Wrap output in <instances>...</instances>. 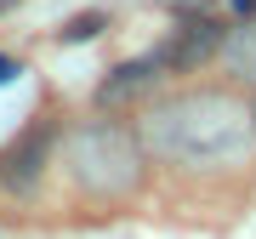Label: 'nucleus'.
Here are the masks:
<instances>
[{
	"instance_id": "nucleus-1",
	"label": "nucleus",
	"mask_w": 256,
	"mask_h": 239,
	"mask_svg": "<svg viewBox=\"0 0 256 239\" xmlns=\"http://www.w3.org/2000/svg\"><path fill=\"white\" fill-rule=\"evenodd\" d=\"M142 148L182 171H228L256 154V102L222 86L176 92L148 108Z\"/></svg>"
},
{
	"instance_id": "nucleus-2",
	"label": "nucleus",
	"mask_w": 256,
	"mask_h": 239,
	"mask_svg": "<svg viewBox=\"0 0 256 239\" xmlns=\"http://www.w3.org/2000/svg\"><path fill=\"white\" fill-rule=\"evenodd\" d=\"M57 160H63V176L86 200L97 205H120L131 200L148 182V148L137 131L114 126V120H86L74 126L63 142H57Z\"/></svg>"
},
{
	"instance_id": "nucleus-3",
	"label": "nucleus",
	"mask_w": 256,
	"mask_h": 239,
	"mask_svg": "<svg viewBox=\"0 0 256 239\" xmlns=\"http://www.w3.org/2000/svg\"><path fill=\"white\" fill-rule=\"evenodd\" d=\"M160 74H165L160 52H154V57H137V63H120L108 80L97 86V102H102V108H126V102H137V97L154 92V86H160Z\"/></svg>"
},
{
	"instance_id": "nucleus-4",
	"label": "nucleus",
	"mask_w": 256,
	"mask_h": 239,
	"mask_svg": "<svg viewBox=\"0 0 256 239\" xmlns=\"http://www.w3.org/2000/svg\"><path fill=\"white\" fill-rule=\"evenodd\" d=\"M216 46H222V28H216V23H182V28L171 34V46L160 52V63L176 68V74H194Z\"/></svg>"
},
{
	"instance_id": "nucleus-5",
	"label": "nucleus",
	"mask_w": 256,
	"mask_h": 239,
	"mask_svg": "<svg viewBox=\"0 0 256 239\" xmlns=\"http://www.w3.org/2000/svg\"><path fill=\"white\" fill-rule=\"evenodd\" d=\"M46 154H52V131L40 126V131H28V137L6 154V171H0V176H6L12 188H28V182L40 176V160H46Z\"/></svg>"
},
{
	"instance_id": "nucleus-6",
	"label": "nucleus",
	"mask_w": 256,
	"mask_h": 239,
	"mask_svg": "<svg viewBox=\"0 0 256 239\" xmlns=\"http://www.w3.org/2000/svg\"><path fill=\"white\" fill-rule=\"evenodd\" d=\"M228 63L239 68V80H256V23L228 40Z\"/></svg>"
},
{
	"instance_id": "nucleus-7",
	"label": "nucleus",
	"mask_w": 256,
	"mask_h": 239,
	"mask_svg": "<svg viewBox=\"0 0 256 239\" xmlns=\"http://www.w3.org/2000/svg\"><path fill=\"white\" fill-rule=\"evenodd\" d=\"M12 74H18V63H6V57H0V80H12Z\"/></svg>"
}]
</instances>
